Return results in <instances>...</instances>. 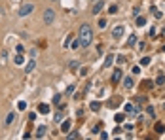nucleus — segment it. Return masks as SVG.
<instances>
[{"label": "nucleus", "instance_id": "nucleus-37", "mask_svg": "<svg viewBox=\"0 0 165 140\" xmlns=\"http://www.w3.org/2000/svg\"><path fill=\"white\" fill-rule=\"evenodd\" d=\"M131 72H133V74H139V72H140V66H133Z\"/></svg>", "mask_w": 165, "mask_h": 140}, {"label": "nucleus", "instance_id": "nucleus-32", "mask_svg": "<svg viewBox=\"0 0 165 140\" xmlns=\"http://www.w3.org/2000/svg\"><path fill=\"white\" fill-rule=\"evenodd\" d=\"M139 13H140V8H139V6H135V8H133V15H135V17H137Z\"/></svg>", "mask_w": 165, "mask_h": 140}, {"label": "nucleus", "instance_id": "nucleus-24", "mask_svg": "<svg viewBox=\"0 0 165 140\" xmlns=\"http://www.w3.org/2000/svg\"><path fill=\"white\" fill-rule=\"evenodd\" d=\"M140 64H142V66H148V64H150V57H142V59H140Z\"/></svg>", "mask_w": 165, "mask_h": 140}, {"label": "nucleus", "instance_id": "nucleus-40", "mask_svg": "<svg viewBox=\"0 0 165 140\" xmlns=\"http://www.w3.org/2000/svg\"><path fill=\"white\" fill-rule=\"evenodd\" d=\"M29 117H30V121H34V119H36V112H30V116H29Z\"/></svg>", "mask_w": 165, "mask_h": 140}, {"label": "nucleus", "instance_id": "nucleus-35", "mask_svg": "<svg viewBox=\"0 0 165 140\" xmlns=\"http://www.w3.org/2000/svg\"><path fill=\"white\" fill-rule=\"evenodd\" d=\"M101 131V125H93V129H91V133H99Z\"/></svg>", "mask_w": 165, "mask_h": 140}, {"label": "nucleus", "instance_id": "nucleus-36", "mask_svg": "<svg viewBox=\"0 0 165 140\" xmlns=\"http://www.w3.org/2000/svg\"><path fill=\"white\" fill-rule=\"evenodd\" d=\"M59 100H61V95H55V97H53V102L59 104Z\"/></svg>", "mask_w": 165, "mask_h": 140}, {"label": "nucleus", "instance_id": "nucleus-28", "mask_svg": "<svg viewBox=\"0 0 165 140\" xmlns=\"http://www.w3.org/2000/svg\"><path fill=\"white\" fill-rule=\"evenodd\" d=\"M67 138H68V140H74V138H80V135H78V133H70Z\"/></svg>", "mask_w": 165, "mask_h": 140}, {"label": "nucleus", "instance_id": "nucleus-13", "mask_svg": "<svg viewBox=\"0 0 165 140\" xmlns=\"http://www.w3.org/2000/svg\"><path fill=\"white\" fill-rule=\"evenodd\" d=\"M123 87H125V89H131V87H133V80H131V78H125V80H123Z\"/></svg>", "mask_w": 165, "mask_h": 140}, {"label": "nucleus", "instance_id": "nucleus-16", "mask_svg": "<svg viewBox=\"0 0 165 140\" xmlns=\"http://www.w3.org/2000/svg\"><path fill=\"white\" fill-rule=\"evenodd\" d=\"M34 66H36V63H34V61H29V63H27V68H25V70H27V72H32V70H34Z\"/></svg>", "mask_w": 165, "mask_h": 140}, {"label": "nucleus", "instance_id": "nucleus-29", "mask_svg": "<svg viewBox=\"0 0 165 140\" xmlns=\"http://www.w3.org/2000/svg\"><path fill=\"white\" fill-rule=\"evenodd\" d=\"M154 17H156V19H161V17H163V13L158 12V10H154Z\"/></svg>", "mask_w": 165, "mask_h": 140}, {"label": "nucleus", "instance_id": "nucleus-12", "mask_svg": "<svg viewBox=\"0 0 165 140\" xmlns=\"http://www.w3.org/2000/svg\"><path fill=\"white\" fill-rule=\"evenodd\" d=\"M61 131H63V133H68V131H70V121H63Z\"/></svg>", "mask_w": 165, "mask_h": 140}, {"label": "nucleus", "instance_id": "nucleus-25", "mask_svg": "<svg viewBox=\"0 0 165 140\" xmlns=\"http://www.w3.org/2000/svg\"><path fill=\"white\" fill-rule=\"evenodd\" d=\"M165 127H163V123H156V133H163Z\"/></svg>", "mask_w": 165, "mask_h": 140}, {"label": "nucleus", "instance_id": "nucleus-8", "mask_svg": "<svg viewBox=\"0 0 165 140\" xmlns=\"http://www.w3.org/2000/svg\"><path fill=\"white\" fill-rule=\"evenodd\" d=\"M112 63H114V55H106V59H104V68L112 66Z\"/></svg>", "mask_w": 165, "mask_h": 140}, {"label": "nucleus", "instance_id": "nucleus-23", "mask_svg": "<svg viewBox=\"0 0 165 140\" xmlns=\"http://www.w3.org/2000/svg\"><path fill=\"white\" fill-rule=\"evenodd\" d=\"M53 121H55V123H61V121H63V114L57 112V114H55V117H53Z\"/></svg>", "mask_w": 165, "mask_h": 140}, {"label": "nucleus", "instance_id": "nucleus-17", "mask_svg": "<svg viewBox=\"0 0 165 140\" xmlns=\"http://www.w3.org/2000/svg\"><path fill=\"white\" fill-rule=\"evenodd\" d=\"M91 110H93V112H99V110H101V102L93 100V102H91Z\"/></svg>", "mask_w": 165, "mask_h": 140}, {"label": "nucleus", "instance_id": "nucleus-30", "mask_svg": "<svg viewBox=\"0 0 165 140\" xmlns=\"http://www.w3.org/2000/svg\"><path fill=\"white\" fill-rule=\"evenodd\" d=\"M108 106L110 108H118V100H108Z\"/></svg>", "mask_w": 165, "mask_h": 140}, {"label": "nucleus", "instance_id": "nucleus-27", "mask_svg": "<svg viewBox=\"0 0 165 140\" xmlns=\"http://www.w3.org/2000/svg\"><path fill=\"white\" fill-rule=\"evenodd\" d=\"M99 27H101V29H106V19L101 17V19H99Z\"/></svg>", "mask_w": 165, "mask_h": 140}, {"label": "nucleus", "instance_id": "nucleus-9", "mask_svg": "<svg viewBox=\"0 0 165 140\" xmlns=\"http://www.w3.org/2000/svg\"><path fill=\"white\" fill-rule=\"evenodd\" d=\"M38 112L40 114H50V104H40L38 106Z\"/></svg>", "mask_w": 165, "mask_h": 140}, {"label": "nucleus", "instance_id": "nucleus-10", "mask_svg": "<svg viewBox=\"0 0 165 140\" xmlns=\"http://www.w3.org/2000/svg\"><path fill=\"white\" fill-rule=\"evenodd\" d=\"M137 27H144V25H146V17H142V15H137Z\"/></svg>", "mask_w": 165, "mask_h": 140}, {"label": "nucleus", "instance_id": "nucleus-38", "mask_svg": "<svg viewBox=\"0 0 165 140\" xmlns=\"http://www.w3.org/2000/svg\"><path fill=\"white\" fill-rule=\"evenodd\" d=\"M137 102H139V104H142V102H146V98H144V97H139V98H137Z\"/></svg>", "mask_w": 165, "mask_h": 140}, {"label": "nucleus", "instance_id": "nucleus-3", "mask_svg": "<svg viewBox=\"0 0 165 140\" xmlns=\"http://www.w3.org/2000/svg\"><path fill=\"white\" fill-rule=\"evenodd\" d=\"M123 32H125V27H123V25H116V27L112 29V38H114V40H120V38L123 36Z\"/></svg>", "mask_w": 165, "mask_h": 140}, {"label": "nucleus", "instance_id": "nucleus-41", "mask_svg": "<svg viewBox=\"0 0 165 140\" xmlns=\"http://www.w3.org/2000/svg\"><path fill=\"white\" fill-rule=\"evenodd\" d=\"M148 34H150V36H156V29H154V27H152V29H150V30H148Z\"/></svg>", "mask_w": 165, "mask_h": 140}, {"label": "nucleus", "instance_id": "nucleus-1", "mask_svg": "<svg viewBox=\"0 0 165 140\" xmlns=\"http://www.w3.org/2000/svg\"><path fill=\"white\" fill-rule=\"evenodd\" d=\"M91 42H93V30H91L89 25L85 23V25L80 27V44H82V47H89Z\"/></svg>", "mask_w": 165, "mask_h": 140}, {"label": "nucleus", "instance_id": "nucleus-18", "mask_svg": "<svg viewBox=\"0 0 165 140\" xmlns=\"http://www.w3.org/2000/svg\"><path fill=\"white\" fill-rule=\"evenodd\" d=\"M23 63H25V57H23L21 53H19V55H15V64H23Z\"/></svg>", "mask_w": 165, "mask_h": 140}, {"label": "nucleus", "instance_id": "nucleus-31", "mask_svg": "<svg viewBox=\"0 0 165 140\" xmlns=\"http://www.w3.org/2000/svg\"><path fill=\"white\" fill-rule=\"evenodd\" d=\"M146 114H148V116H152V117H154V108H152V106H148V108H146Z\"/></svg>", "mask_w": 165, "mask_h": 140}, {"label": "nucleus", "instance_id": "nucleus-4", "mask_svg": "<svg viewBox=\"0 0 165 140\" xmlns=\"http://www.w3.org/2000/svg\"><path fill=\"white\" fill-rule=\"evenodd\" d=\"M53 21H55V12L50 8V10L44 12V23H46V25H51Z\"/></svg>", "mask_w": 165, "mask_h": 140}, {"label": "nucleus", "instance_id": "nucleus-6", "mask_svg": "<svg viewBox=\"0 0 165 140\" xmlns=\"http://www.w3.org/2000/svg\"><path fill=\"white\" fill-rule=\"evenodd\" d=\"M46 133H48V127H46V125H40V127H38V131H36V138H44Z\"/></svg>", "mask_w": 165, "mask_h": 140}, {"label": "nucleus", "instance_id": "nucleus-21", "mask_svg": "<svg viewBox=\"0 0 165 140\" xmlns=\"http://www.w3.org/2000/svg\"><path fill=\"white\" fill-rule=\"evenodd\" d=\"M108 13H110V15H116V13H118V6H116V4H112V6L108 8Z\"/></svg>", "mask_w": 165, "mask_h": 140}, {"label": "nucleus", "instance_id": "nucleus-33", "mask_svg": "<svg viewBox=\"0 0 165 140\" xmlns=\"http://www.w3.org/2000/svg\"><path fill=\"white\" fill-rule=\"evenodd\" d=\"M19 110H27V102H25V100L19 102Z\"/></svg>", "mask_w": 165, "mask_h": 140}, {"label": "nucleus", "instance_id": "nucleus-5", "mask_svg": "<svg viewBox=\"0 0 165 140\" xmlns=\"http://www.w3.org/2000/svg\"><path fill=\"white\" fill-rule=\"evenodd\" d=\"M103 8H104V2H103V0H95V4H93V8H91V13H93V15H99L101 12H103Z\"/></svg>", "mask_w": 165, "mask_h": 140}, {"label": "nucleus", "instance_id": "nucleus-22", "mask_svg": "<svg viewBox=\"0 0 165 140\" xmlns=\"http://www.w3.org/2000/svg\"><path fill=\"white\" fill-rule=\"evenodd\" d=\"M156 85H165V76H158V78H156Z\"/></svg>", "mask_w": 165, "mask_h": 140}, {"label": "nucleus", "instance_id": "nucleus-2", "mask_svg": "<svg viewBox=\"0 0 165 140\" xmlns=\"http://www.w3.org/2000/svg\"><path fill=\"white\" fill-rule=\"evenodd\" d=\"M32 12H34V4L27 2V4H23V6L19 8L17 15H19V17H27V15H29V13H32Z\"/></svg>", "mask_w": 165, "mask_h": 140}, {"label": "nucleus", "instance_id": "nucleus-43", "mask_svg": "<svg viewBox=\"0 0 165 140\" xmlns=\"http://www.w3.org/2000/svg\"><path fill=\"white\" fill-rule=\"evenodd\" d=\"M163 108H165V104H163Z\"/></svg>", "mask_w": 165, "mask_h": 140}, {"label": "nucleus", "instance_id": "nucleus-15", "mask_svg": "<svg viewBox=\"0 0 165 140\" xmlns=\"http://www.w3.org/2000/svg\"><path fill=\"white\" fill-rule=\"evenodd\" d=\"M114 121H116V123H123V121H125V116H123V114H116V116H114Z\"/></svg>", "mask_w": 165, "mask_h": 140}, {"label": "nucleus", "instance_id": "nucleus-42", "mask_svg": "<svg viewBox=\"0 0 165 140\" xmlns=\"http://www.w3.org/2000/svg\"><path fill=\"white\" fill-rule=\"evenodd\" d=\"M51 2H55V0H51Z\"/></svg>", "mask_w": 165, "mask_h": 140}, {"label": "nucleus", "instance_id": "nucleus-26", "mask_svg": "<svg viewBox=\"0 0 165 140\" xmlns=\"http://www.w3.org/2000/svg\"><path fill=\"white\" fill-rule=\"evenodd\" d=\"M114 61H116L118 64H123V63H125V59H123V57H122V55H118V57L114 55Z\"/></svg>", "mask_w": 165, "mask_h": 140}, {"label": "nucleus", "instance_id": "nucleus-11", "mask_svg": "<svg viewBox=\"0 0 165 140\" xmlns=\"http://www.w3.org/2000/svg\"><path fill=\"white\" fill-rule=\"evenodd\" d=\"M70 42H72V44H70L68 47H72V49H78V47H82V44H80V38H76V40H70Z\"/></svg>", "mask_w": 165, "mask_h": 140}, {"label": "nucleus", "instance_id": "nucleus-14", "mask_svg": "<svg viewBox=\"0 0 165 140\" xmlns=\"http://www.w3.org/2000/svg\"><path fill=\"white\" fill-rule=\"evenodd\" d=\"M135 44H137V34H131V36H129V42H127V46H129V47H133Z\"/></svg>", "mask_w": 165, "mask_h": 140}, {"label": "nucleus", "instance_id": "nucleus-39", "mask_svg": "<svg viewBox=\"0 0 165 140\" xmlns=\"http://www.w3.org/2000/svg\"><path fill=\"white\" fill-rule=\"evenodd\" d=\"M72 91H74V85H68V87H67V93L70 95V93H72Z\"/></svg>", "mask_w": 165, "mask_h": 140}, {"label": "nucleus", "instance_id": "nucleus-20", "mask_svg": "<svg viewBox=\"0 0 165 140\" xmlns=\"http://www.w3.org/2000/svg\"><path fill=\"white\" fill-rule=\"evenodd\" d=\"M125 112H129V114H133V112H137V110H135V106H133L131 102H127V104H125Z\"/></svg>", "mask_w": 165, "mask_h": 140}, {"label": "nucleus", "instance_id": "nucleus-7", "mask_svg": "<svg viewBox=\"0 0 165 140\" xmlns=\"http://www.w3.org/2000/svg\"><path fill=\"white\" fill-rule=\"evenodd\" d=\"M120 80H122V68H118V70H114V74H112V81H114V83H118Z\"/></svg>", "mask_w": 165, "mask_h": 140}, {"label": "nucleus", "instance_id": "nucleus-19", "mask_svg": "<svg viewBox=\"0 0 165 140\" xmlns=\"http://www.w3.org/2000/svg\"><path fill=\"white\" fill-rule=\"evenodd\" d=\"M13 117H15V114L12 112V114H8V117H6V125H12L13 123Z\"/></svg>", "mask_w": 165, "mask_h": 140}, {"label": "nucleus", "instance_id": "nucleus-34", "mask_svg": "<svg viewBox=\"0 0 165 140\" xmlns=\"http://www.w3.org/2000/svg\"><path fill=\"white\" fill-rule=\"evenodd\" d=\"M80 74H82V76H87V66H84V68H80Z\"/></svg>", "mask_w": 165, "mask_h": 140}]
</instances>
